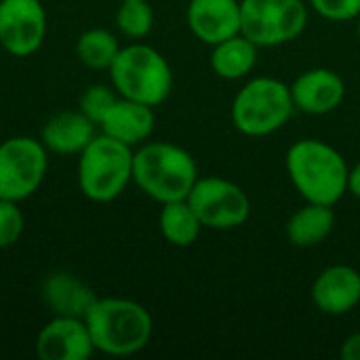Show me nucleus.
<instances>
[{
    "instance_id": "f257e3e1",
    "label": "nucleus",
    "mask_w": 360,
    "mask_h": 360,
    "mask_svg": "<svg viewBox=\"0 0 360 360\" xmlns=\"http://www.w3.org/2000/svg\"><path fill=\"white\" fill-rule=\"evenodd\" d=\"M291 184L306 202L335 205L348 192L350 167L344 156L321 139H300L285 156Z\"/></svg>"
},
{
    "instance_id": "f03ea898",
    "label": "nucleus",
    "mask_w": 360,
    "mask_h": 360,
    "mask_svg": "<svg viewBox=\"0 0 360 360\" xmlns=\"http://www.w3.org/2000/svg\"><path fill=\"white\" fill-rule=\"evenodd\" d=\"M196 179V160L181 146L150 141L133 152V184L160 205L186 200Z\"/></svg>"
},
{
    "instance_id": "7ed1b4c3",
    "label": "nucleus",
    "mask_w": 360,
    "mask_h": 360,
    "mask_svg": "<svg viewBox=\"0 0 360 360\" xmlns=\"http://www.w3.org/2000/svg\"><path fill=\"white\" fill-rule=\"evenodd\" d=\"M84 323L95 352L108 356H133L141 352L154 331L150 312L141 304L124 297H97Z\"/></svg>"
},
{
    "instance_id": "20e7f679",
    "label": "nucleus",
    "mask_w": 360,
    "mask_h": 360,
    "mask_svg": "<svg viewBox=\"0 0 360 360\" xmlns=\"http://www.w3.org/2000/svg\"><path fill=\"white\" fill-rule=\"evenodd\" d=\"M110 82L120 97L160 105L173 91V72L160 51L150 44L133 42L120 46L110 65Z\"/></svg>"
},
{
    "instance_id": "39448f33",
    "label": "nucleus",
    "mask_w": 360,
    "mask_h": 360,
    "mask_svg": "<svg viewBox=\"0 0 360 360\" xmlns=\"http://www.w3.org/2000/svg\"><path fill=\"white\" fill-rule=\"evenodd\" d=\"M133 181V148L101 131L78 154V188L93 202L116 200Z\"/></svg>"
},
{
    "instance_id": "423d86ee",
    "label": "nucleus",
    "mask_w": 360,
    "mask_h": 360,
    "mask_svg": "<svg viewBox=\"0 0 360 360\" xmlns=\"http://www.w3.org/2000/svg\"><path fill=\"white\" fill-rule=\"evenodd\" d=\"M295 105L291 86L283 80L259 76L249 80L232 101V122L247 137H266L283 129Z\"/></svg>"
},
{
    "instance_id": "0eeeda50",
    "label": "nucleus",
    "mask_w": 360,
    "mask_h": 360,
    "mask_svg": "<svg viewBox=\"0 0 360 360\" xmlns=\"http://www.w3.org/2000/svg\"><path fill=\"white\" fill-rule=\"evenodd\" d=\"M308 25L304 0H240V34L259 49L295 40Z\"/></svg>"
},
{
    "instance_id": "6e6552de",
    "label": "nucleus",
    "mask_w": 360,
    "mask_h": 360,
    "mask_svg": "<svg viewBox=\"0 0 360 360\" xmlns=\"http://www.w3.org/2000/svg\"><path fill=\"white\" fill-rule=\"evenodd\" d=\"M49 150L40 139L15 135L0 141V198L21 202L44 181Z\"/></svg>"
},
{
    "instance_id": "1a4fd4ad",
    "label": "nucleus",
    "mask_w": 360,
    "mask_h": 360,
    "mask_svg": "<svg viewBox=\"0 0 360 360\" xmlns=\"http://www.w3.org/2000/svg\"><path fill=\"white\" fill-rule=\"evenodd\" d=\"M198 215L202 228L234 230L249 219L251 200L247 192L224 177H198L186 198Z\"/></svg>"
},
{
    "instance_id": "9d476101",
    "label": "nucleus",
    "mask_w": 360,
    "mask_h": 360,
    "mask_svg": "<svg viewBox=\"0 0 360 360\" xmlns=\"http://www.w3.org/2000/svg\"><path fill=\"white\" fill-rule=\"evenodd\" d=\"M49 30L40 0H0V46L13 57L34 55Z\"/></svg>"
},
{
    "instance_id": "9b49d317",
    "label": "nucleus",
    "mask_w": 360,
    "mask_h": 360,
    "mask_svg": "<svg viewBox=\"0 0 360 360\" xmlns=\"http://www.w3.org/2000/svg\"><path fill=\"white\" fill-rule=\"evenodd\" d=\"M95 346L84 319L53 316L36 338V356L40 360H86Z\"/></svg>"
},
{
    "instance_id": "f8f14e48",
    "label": "nucleus",
    "mask_w": 360,
    "mask_h": 360,
    "mask_svg": "<svg viewBox=\"0 0 360 360\" xmlns=\"http://www.w3.org/2000/svg\"><path fill=\"white\" fill-rule=\"evenodd\" d=\"M295 110L312 116H323L340 108L346 97L344 78L329 68H312L302 72L291 84Z\"/></svg>"
},
{
    "instance_id": "ddd939ff",
    "label": "nucleus",
    "mask_w": 360,
    "mask_h": 360,
    "mask_svg": "<svg viewBox=\"0 0 360 360\" xmlns=\"http://www.w3.org/2000/svg\"><path fill=\"white\" fill-rule=\"evenodd\" d=\"M186 19L200 42L215 46L240 34V0H190Z\"/></svg>"
},
{
    "instance_id": "4468645a",
    "label": "nucleus",
    "mask_w": 360,
    "mask_h": 360,
    "mask_svg": "<svg viewBox=\"0 0 360 360\" xmlns=\"http://www.w3.org/2000/svg\"><path fill=\"white\" fill-rule=\"evenodd\" d=\"M314 306L331 316L352 312L360 304V272L352 266H329L312 283Z\"/></svg>"
},
{
    "instance_id": "2eb2a0df",
    "label": "nucleus",
    "mask_w": 360,
    "mask_h": 360,
    "mask_svg": "<svg viewBox=\"0 0 360 360\" xmlns=\"http://www.w3.org/2000/svg\"><path fill=\"white\" fill-rule=\"evenodd\" d=\"M154 122H156V116H154L152 105L118 95L110 112L103 116L99 131L116 141H122L135 148L152 135Z\"/></svg>"
},
{
    "instance_id": "dca6fc26",
    "label": "nucleus",
    "mask_w": 360,
    "mask_h": 360,
    "mask_svg": "<svg viewBox=\"0 0 360 360\" xmlns=\"http://www.w3.org/2000/svg\"><path fill=\"white\" fill-rule=\"evenodd\" d=\"M97 124L89 120L80 110H68L51 116L42 131L40 141L51 154L78 156L97 135Z\"/></svg>"
},
{
    "instance_id": "f3484780",
    "label": "nucleus",
    "mask_w": 360,
    "mask_h": 360,
    "mask_svg": "<svg viewBox=\"0 0 360 360\" xmlns=\"http://www.w3.org/2000/svg\"><path fill=\"white\" fill-rule=\"evenodd\" d=\"M40 295L44 306L53 316H78L84 319L86 312L97 302L95 291L70 272H53L42 281Z\"/></svg>"
},
{
    "instance_id": "a211bd4d",
    "label": "nucleus",
    "mask_w": 360,
    "mask_h": 360,
    "mask_svg": "<svg viewBox=\"0 0 360 360\" xmlns=\"http://www.w3.org/2000/svg\"><path fill=\"white\" fill-rule=\"evenodd\" d=\"M335 226V211L331 205L306 202L287 221V238L293 247H316L321 245Z\"/></svg>"
},
{
    "instance_id": "6ab92c4d",
    "label": "nucleus",
    "mask_w": 360,
    "mask_h": 360,
    "mask_svg": "<svg viewBox=\"0 0 360 360\" xmlns=\"http://www.w3.org/2000/svg\"><path fill=\"white\" fill-rule=\"evenodd\" d=\"M257 51L259 46L255 42L243 34H236L213 46L211 68L224 80H240L253 72L257 63Z\"/></svg>"
},
{
    "instance_id": "aec40b11",
    "label": "nucleus",
    "mask_w": 360,
    "mask_h": 360,
    "mask_svg": "<svg viewBox=\"0 0 360 360\" xmlns=\"http://www.w3.org/2000/svg\"><path fill=\"white\" fill-rule=\"evenodd\" d=\"M158 228L173 247H190L200 236L202 224L188 200L165 202L158 215Z\"/></svg>"
},
{
    "instance_id": "412c9836",
    "label": "nucleus",
    "mask_w": 360,
    "mask_h": 360,
    "mask_svg": "<svg viewBox=\"0 0 360 360\" xmlns=\"http://www.w3.org/2000/svg\"><path fill=\"white\" fill-rule=\"evenodd\" d=\"M76 57L78 61L89 68V70H110V65L114 63L120 44L116 40V36L105 30V27H91L86 32H82L76 40Z\"/></svg>"
},
{
    "instance_id": "4be33fe9",
    "label": "nucleus",
    "mask_w": 360,
    "mask_h": 360,
    "mask_svg": "<svg viewBox=\"0 0 360 360\" xmlns=\"http://www.w3.org/2000/svg\"><path fill=\"white\" fill-rule=\"evenodd\" d=\"M116 27L131 40L146 38L154 27V11L148 0H120L116 11Z\"/></svg>"
},
{
    "instance_id": "5701e85b",
    "label": "nucleus",
    "mask_w": 360,
    "mask_h": 360,
    "mask_svg": "<svg viewBox=\"0 0 360 360\" xmlns=\"http://www.w3.org/2000/svg\"><path fill=\"white\" fill-rule=\"evenodd\" d=\"M118 99V93L116 89L110 84H91L84 89V93L80 95V101H78V110L89 118L93 120L97 127L101 124L103 116L110 112V108L114 105V101Z\"/></svg>"
},
{
    "instance_id": "b1692460",
    "label": "nucleus",
    "mask_w": 360,
    "mask_h": 360,
    "mask_svg": "<svg viewBox=\"0 0 360 360\" xmlns=\"http://www.w3.org/2000/svg\"><path fill=\"white\" fill-rule=\"evenodd\" d=\"M23 213L19 209V202L0 198V249L13 247L21 234H23Z\"/></svg>"
},
{
    "instance_id": "393cba45",
    "label": "nucleus",
    "mask_w": 360,
    "mask_h": 360,
    "mask_svg": "<svg viewBox=\"0 0 360 360\" xmlns=\"http://www.w3.org/2000/svg\"><path fill=\"white\" fill-rule=\"evenodd\" d=\"M310 6L329 21H350L360 17V0H310Z\"/></svg>"
},
{
    "instance_id": "a878e982",
    "label": "nucleus",
    "mask_w": 360,
    "mask_h": 360,
    "mask_svg": "<svg viewBox=\"0 0 360 360\" xmlns=\"http://www.w3.org/2000/svg\"><path fill=\"white\" fill-rule=\"evenodd\" d=\"M340 356L344 360H360V333L350 335L340 350Z\"/></svg>"
},
{
    "instance_id": "bb28decb",
    "label": "nucleus",
    "mask_w": 360,
    "mask_h": 360,
    "mask_svg": "<svg viewBox=\"0 0 360 360\" xmlns=\"http://www.w3.org/2000/svg\"><path fill=\"white\" fill-rule=\"evenodd\" d=\"M348 192L360 200V162H356L348 173Z\"/></svg>"
},
{
    "instance_id": "cd10ccee",
    "label": "nucleus",
    "mask_w": 360,
    "mask_h": 360,
    "mask_svg": "<svg viewBox=\"0 0 360 360\" xmlns=\"http://www.w3.org/2000/svg\"><path fill=\"white\" fill-rule=\"evenodd\" d=\"M356 34H359V40H360V17H359V23H356Z\"/></svg>"
}]
</instances>
